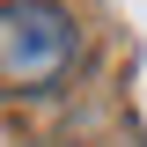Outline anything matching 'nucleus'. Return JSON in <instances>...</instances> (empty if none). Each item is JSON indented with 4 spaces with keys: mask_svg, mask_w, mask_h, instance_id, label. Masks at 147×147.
Listing matches in <instances>:
<instances>
[{
    "mask_svg": "<svg viewBox=\"0 0 147 147\" xmlns=\"http://www.w3.org/2000/svg\"><path fill=\"white\" fill-rule=\"evenodd\" d=\"M74 66V15L52 0L0 7V96H37Z\"/></svg>",
    "mask_w": 147,
    "mask_h": 147,
    "instance_id": "f257e3e1",
    "label": "nucleus"
}]
</instances>
